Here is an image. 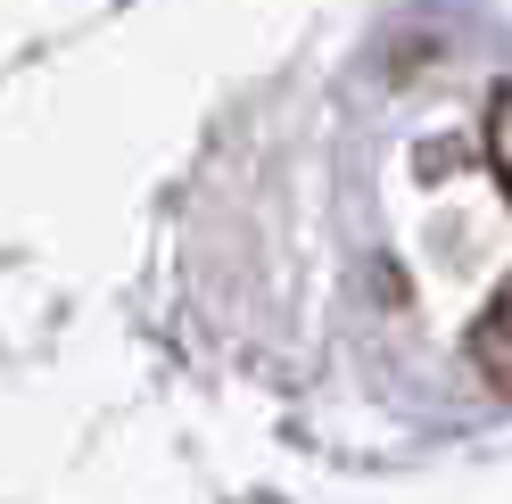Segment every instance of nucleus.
<instances>
[{
  "instance_id": "f257e3e1",
  "label": "nucleus",
  "mask_w": 512,
  "mask_h": 504,
  "mask_svg": "<svg viewBox=\"0 0 512 504\" xmlns=\"http://www.w3.org/2000/svg\"><path fill=\"white\" fill-rule=\"evenodd\" d=\"M471 364H479V381H488L496 397H512V290L479 314V331H471Z\"/></svg>"
},
{
  "instance_id": "f03ea898",
  "label": "nucleus",
  "mask_w": 512,
  "mask_h": 504,
  "mask_svg": "<svg viewBox=\"0 0 512 504\" xmlns=\"http://www.w3.org/2000/svg\"><path fill=\"white\" fill-rule=\"evenodd\" d=\"M488 166H496V182H504V199H512V83L488 100Z\"/></svg>"
}]
</instances>
